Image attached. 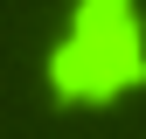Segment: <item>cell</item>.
Returning a JSON list of instances; mask_svg holds the SVG:
<instances>
[{
  "label": "cell",
  "instance_id": "1",
  "mask_svg": "<svg viewBox=\"0 0 146 139\" xmlns=\"http://www.w3.org/2000/svg\"><path fill=\"white\" fill-rule=\"evenodd\" d=\"M146 77V28L132 0H84L70 42L56 49V91L63 97H118Z\"/></svg>",
  "mask_w": 146,
  "mask_h": 139
}]
</instances>
